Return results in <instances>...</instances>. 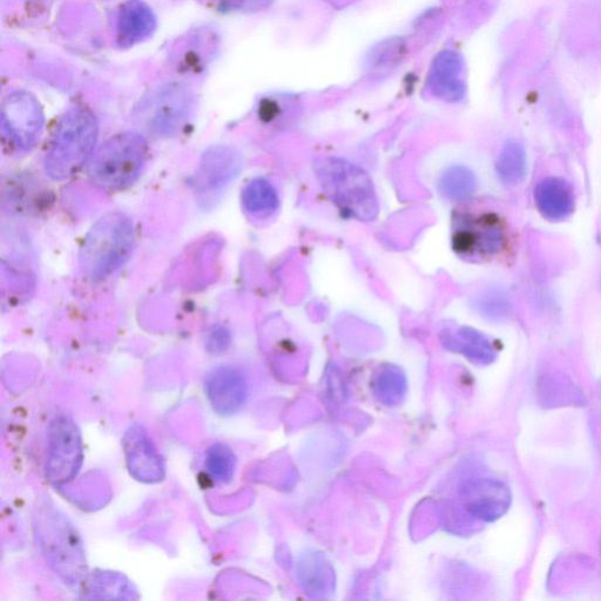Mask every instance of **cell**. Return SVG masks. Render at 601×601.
Wrapping results in <instances>:
<instances>
[{"mask_svg":"<svg viewBox=\"0 0 601 601\" xmlns=\"http://www.w3.org/2000/svg\"><path fill=\"white\" fill-rule=\"evenodd\" d=\"M438 188L448 199L463 201L475 193L477 188L476 175L467 166L450 165L440 175Z\"/></svg>","mask_w":601,"mask_h":601,"instance_id":"2e32d148","label":"cell"},{"mask_svg":"<svg viewBox=\"0 0 601 601\" xmlns=\"http://www.w3.org/2000/svg\"><path fill=\"white\" fill-rule=\"evenodd\" d=\"M452 240L456 253L462 258L484 261L503 251L506 231L495 213L465 212L456 216Z\"/></svg>","mask_w":601,"mask_h":601,"instance_id":"5b68a950","label":"cell"},{"mask_svg":"<svg viewBox=\"0 0 601 601\" xmlns=\"http://www.w3.org/2000/svg\"><path fill=\"white\" fill-rule=\"evenodd\" d=\"M46 472L49 481L60 485L77 475L83 462V443L80 432L71 418L58 415L49 429Z\"/></svg>","mask_w":601,"mask_h":601,"instance_id":"8992f818","label":"cell"},{"mask_svg":"<svg viewBox=\"0 0 601 601\" xmlns=\"http://www.w3.org/2000/svg\"><path fill=\"white\" fill-rule=\"evenodd\" d=\"M243 207L256 219H266L278 211L280 200L275 187L265 179L249 182L242 194Z\"/></svg>","mask_w":601,"mask_h":601,"instance_id":"9a60e30c","label":"cell"},{"mask_svg":"<svg viewBox=\"0 0 601 601\" xmlns=\"http://www.w3.org/2000/svg\"><path fill=\"white\" fill-rule=\"evenodd\" d=\"M157 30V17L143 0H128L119 12L117 39L121 47L143 43Z\"/></svg>","mask_w":601,"mask_h":601,"instance_id":"30bf717a","label":"cell"},{"mask_svg":"<svg viewBox=\"0 0 601 601\" xmlns=\"http://www.w3.org/2000/svg\"><path fill=\"white\" fill-rule=\"evenodd\" d=\"M148 158L147 141L137 132L114 135L99 148L89 168L94 185L108 192L134 184Z\"/></svg>","mask_w":601,"mask_h":601,"instance_id":"3957f363","label":"cell"},{"mask_svg":"<svg viewBox=\"0 0 601 601\" xmlns=\"http://www.w3.org/2000/svg\"><path fill=\"white\" fill-rule=\"evenodd\" d=\"M124 445L128 468L139 481H161L164 474V462L147 432L134 425L126 432Z\"/></svg>","mask_w":601,"mask_h":601,"instance_id":"9c48e42d","label":"cell"},{"mask_svg":"<svg viewBox=\"0 0 601 601\" xmlns=\"http://www.w3.org/2000/svg\"><path fill=\"white\" fill-rule=\"evenodd\" d=\"M317 177L333 201L344 213L360 220H373L378 202L373 182L360 167L336 158L321 159Z\"/></svg>","mask_w":601,"mask_h":601,"instance_id":"277c9868","label":"cell"},{"mask_svg":"<svg viewBox=\"0 0 601 601\" xmlns=\"http://www.w3.org/2000/svg\"><path fill=\"white\" fill-rule=\"evenodd\" d=\"M239 167L240 160L234 151L225 147L213 148L201 161L198 173L201 193L218 192L235 177Z\"/></svg>","mask_w":601,"mask_h":601,"instance_id":"8fae6325","label":"cell"},{"mask_svg":"<svg viewBox=\"0 0 601 601\" xmlns=\"http://www.w3.org/2000/svg\"><path fill=\"white\" fill-rule=\"evenodd\" d=\"M455 349L479 362L488 363L494 359L495 351L489 340L472 329L459 330L456 336Z\"/></svg>","mask_w":601,"mask_h":601,"instance_id":"d6986e66","label":"cell"},{"mask_svg":"<svg viewBox=\"0 0 601 601\" xmlns=\"http://www.w3.org/2000/svg\"><path fill=\"white\" fill-rule=\"evenodd\" d=\"M497 172L499 178L508 185H516L524 179L526 154L524 147L517 141H510L504 146L499 154Z\"/></svg>","mask_w":601,"mask_h":601,"instance_id":"e0dca14e","label":"cell"},{"mask_svg":"<svg viewBox=\"0 0 601 601\" xmlns=\"http://www.w3.org/2000/svg\"><path fill=\"white\" fill-rule=\"evenodd\" d=\"M98 121L87 108L76 107L64 114L54 131L45 170L53 180L76 175L91 158L98 140Z\"/></svg>","mask_w":601,"mask_h":601,"instance_id":"6da1fadb","label":"cell"},{"mask_svg":"<svg viewBox=\"0 0 601 601\" xmlns=\"http://www.w3.org/2000/svg\"><path fill=\"white\" fill-rule=\"evenodd\" d=\"M535 200L539 212L551 221L566 219L575 207L573 188L562 178H548L539 182Z\"/></svg>","mask_w":601,"mask_h":601,"instance_id":"7c38bea8","label":"cell"},{"mask_svg":"<svg viewBox=\"0 0 601 601\" xmlns=\"http://www.w3.org/2000/svg\"><path fill=\"white\" fill-rule=\"evenodd\" d=\"M481 307L486 314L491 316H502L509 312L510 305L508 300L502 295H488L481 303Z\"/></svg>","mask_w":601,"mask_h":601,"instance_id":"44dd1931","label":"cell"},{"mask_svg":"<svg viewBox=\"0 0 601 601\" xmlns=\"http://www.w3.org/2000/svg\"><path fill=\"white\" fill-rule=\"evenodd\" d=\"M508 508V494L503 486L497 483L483 482L471 488L469 510L472 515L485 521H492L502 515Z\"/></svg>","mask_w":601,"mask_h":601,"instance_id":"5bb4252c","label":"cell"},{"mask_svg":"<svg viewBox=\"0 0 601 601\" xmlns=\"http://www.w3.org/2000/svg\"><path fill=\"white\" fill-rule=\"evenodd\" d=\"M377 396L382 401L393 403L400 400L405 390V380L396 370H386L377 377L375 384Z\"/></svg>","mask_w":601,"mask_h":601,"instance_id":"ffe728a7","label":"cell"},{"mask_svg":"<svg viewBox=\"0 0 601 601\" xmlns=\"http://www.w3.org/2000/svg\"><path fill=\"white\" fill-rule=\"evenodd\" d=\"M206 470L214 481L226 484L232 481L236 468V457L227 444L216 442L206 452Z\"/></svg>","mask_w":601,"mask_h":601,"instance_id":"ac0fdd59","label":"cell"},{"mask_svg":"<svg viewBox=\"0 0 601 601\" xmlns=\"http://www.w3.org/2000/svg\"><path fill=\"white\" fill-rule=\"evenodd\" d=\"M153 108L151 127L159 134H170L177 130L187 117L188 94L179 89H170L160 94Z\"/></svg>","mask_w":601,"mask_h":601,"instance_id":"4fadbf2b","label":"cell"},{"mask_svg":"<svg viewBox=\"0 0 601 601\" xmlns=\"http://www.w3.org/2000/svg\"><path fill=\"white\" fill-rule=\"evenodd\" d=\"M132 221L121 213L103 216L90 229L80 251V267L89 278L105 279L124 265L134 247Z\"/></svg>","mask_w":601,"mask_h":601,"instance_id":"7a4b0ae2","label":"cell"},{"mask_svg":"<svg viewBox=\"0 0 601 601\" xmlns=\"http://www.w3.org/2000/svg\"><path fill=\"white\" fill-rule=\"evenodd\" d=\"M249 393L247 378L239 369L220 367L212 371L206 380L209 403L220 415H233L246 403Z\"/></svg>","mask_w":601,"mask_h":601,"instance_id":"ba28073f","label":"cell"},{"mask_svg":"<svg viewBox=\"0 0 601 601\" xmlns=\"http://www.w3.org/2000/svg\"><path fill=\"white\" fill-rule=\"evenodd\" d=\"M3 133L11 143L27 150L37 143L44 126L42 106L33 94L12 92L3 101Z\"/></svg>","mask_w":601,"mask_h":601,"instance_id":"52a82bcc","label":"cell"}]
</instances>
